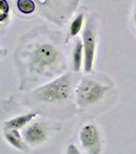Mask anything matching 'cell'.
Returning a JSON list of instances; mask_svg holds the SVG:
<instances>
[{"label": "cell", "mask_w": 136, "mask_h": 154, "mask_svg": "<svg viewBox=\"0 0 136 154\" xmlns=\"http://www.w3.org/2000/svg\"><path fill=\"white\" fill-rule=\"evenodd\" d=\"M61 54L53 44L41 43L33 49L30 59V71L37 74H47L61 63Z\"/></svg>", "instance_id": "obj_1"}, {"label": "cell", "mask_w": 136, "mask_h": 154, "mask_svg": "<svg viewBox=\"0 0 136 154\" xmlns=\"http://www.w3.org/2000/svg\"><path fill=\"white\" fill-rule=\"evenodd\" d=\"M72 79L69 73L58 77L50 82L40 86L34 91V97L44 103H61L72 95Z\"/></svg>", "instance_id": "obj_2"}, {"label": "cell", "mask_w": 136, "mask_h": 154, "mask_svg": "<svg viewBox=\"0 0 136 154\" xmlns=\"http://www.w3.org/2000/svg\"><path fill=\"white\" fill-rule=\"evenodd\" d=\"M108 86L94 79H82L75 89V101L79 107H88L98 103L108 91Z\"/></svg>", "instance_id": "obj_3"}, {"label": "cell", "mask_w": 136, "mask_h": 154, "mask_svg": "<svg viewBox=\"0 0 136 154\" xmlns=\"http://www.w3.org/2000/svg\"><path fill=\"white\" fill-rule=\"evenodd\" d=\"M82 43L84 49V70L86 73H91L93 71L97 46V35L96 29L92 21L89 20L85 29L83 31Z\"/></svg>", "instance_id": "obj_4"}, {"label": "cell", "mask_w": 136, "mask_h": 154, "mask_svg": "<svg viewBox=\"0 0 136 154\" xmlns=\"http://www.w3.org/2000/svg\"><path fill=\"white\" fill-rule=\"evenodd\" d=\"M79 139L87 154H100L102 150L99 128L94 123H85L79 131Z\"/></svg>", "instance_id": "obj_5"}, {"label": "cell", "mask_w": 136, "mask_h": 154, "mask_svg": "<svg viewBox=\"0 0 136 154\" xmlns=\"http://www.w3.org/2000/svg\"><path fill=\"white\" fill-rule=\"evenodd\" d=\"M24 140L29 145L36 146L44 143L47 139V130L45 125L40 122H33L25 128Z\"/></svg>", "instance_id": "obj_6"}, {"label": "cell", "mask_w": 136, "mask_h": 154, "mask_svg": "<svg viewBox=\"0 0 136 154\" xmlns=\"http://www.w3.org/2000/svg\"><path fill=\"white\" fill-rule=\"evenodd\" d=\"M38 115L37 112H29L23 115H19L16 117H12L9 120H7L4 122V130H16L19 131L21 128L28 126L30 122L33 121V119H35L36 116Z\"/></svg>", "instance_id": "obj_7"}, {"label": "cell", "mask_w": 136, "mask_h": 154, "mask_svg": "<svg viewBox=\"0 0 136 154\" xmlns=\"http://www.w3.org/2000/svg\"><path fill=\"white\" fill-rule=\"evenodd\" d=\"M3 136L6 142L18 150H25L24 137L21 135L19 131L16 130H4Z\"/></svg>", "instance_id": "obj_8"}, {"label": "cell", "mask_w": 136, "mask_h": 154, "mask_svg": "<svg viewBox=\"0 0 136 154\" xmlns=\"http://www.w3.org/2000/svg\"><path fill=\"white\" fill-rule=\"evenodd\" d=\"M72 66L75 72H80L82 67L84 68V49L82 40H78L75 44L72 57Z\"/></svg>", "instance_id": "obj_9"}, {"label": "cell", "mask_w": 136, "mask_h": 154, "mask_svg": "<svg viewBox=\"0 0 136 154\" xmlns=\"http://www.w3.org/2000/svg\"><path fill=\"white\" fill-rule=\"evenodd\" d=\"M84 24V14H79L74 18L73 21L70 24V28H69V35L70 37H76L80 34L82 31Z\"/></svg>", "instance_id": "obj_10"}, {"label": "cell", "mask_w": 136, "mask_h": 154, "mask_svg": "<svg viewBox=\"0 0 136 154\" xmlns=\"http://www.w3.org/2000/svg\"><path fill=\"white\" fill-rule=\"evenodd\" d=\"M16 8L23 14H32L36 11V4L32 0H18L16 1Z\"/></svg>", "instance_id": "obj_11"}, {"label": "cell", "mask_w": 136, "mask_h": 154, "mask_svg": "<svg viewBox=\"0 0 136 154\" xmlns=\"http://www.w3.org/2000/svg\"><path fill=\"white\" fill-rule=\"evenodd\" d=\"M10 14V6L6 0L0 1V23H5L8 21Z\"/></svg>", "instance_id": "obj_12"}, {"label": "cell", "mask_w": 136, "mask_h": 154, "mask_svg": "<svg viewBox=\"0 0 136 154\" xmlns=\"http://www.w3.org/2000/svg\"><path fill=\"white\" fill-rule=\"evenodd\" d=\"M66 154H82L81 151L79 150V148L75 144H69L67 147V152Z\"/></svg>", "instance_id": "obj_13"}, {"label": "cell", "mask_w": 136, "mask_h": 154, "mask_svg": "<svg viewBox=\"0 0 136 154\" xmlns=\"http://www.w3.org/2000/svg\"><path fill=\"white\" fill-rule=\"evenodd\" d=\"M133 19H134V24L136 26V6H135V9H134V17H133Z\"/></svg>", "instance_id": "obj_14"}]
</instances>
